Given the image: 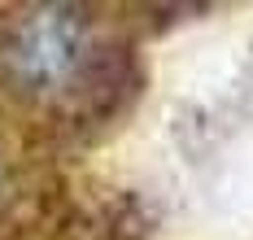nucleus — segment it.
Masks as SVG:
<instances>
[{
	"instance_id": "f257e3e1",
	"label": "nucleus",
	"mask_w": 253,
	"mask_h": 240,
	"mask_svg": "<svg viewBox=\"0 0 253 240\" xmlns=\"http://www.w3.org/2000/svg\"><path fill=\"white\" fill-rule=\"evenodd\" d=\"M83 48V22L75 9H40L13 31L9 44V70L26 87H57L75 70Z\"/></svg>"
}]
</instances>
